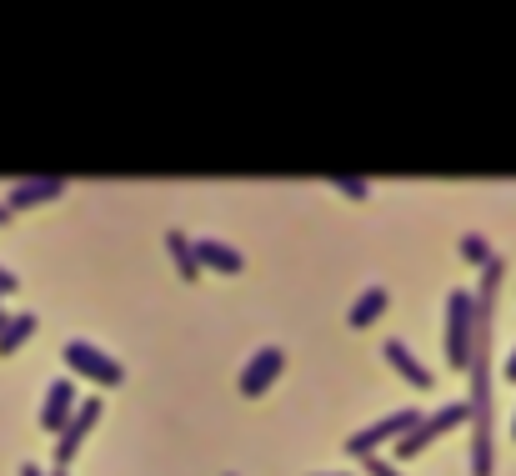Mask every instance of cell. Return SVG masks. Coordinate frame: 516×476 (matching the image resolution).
Instances as JSON below:
<instances>
[{"label": "cell", "instance_id": "6da1fadb", "mask_svg": "<svg viewBox=\"0 0 516 476\" xmlns=\"http://www.w3.org/2000/svg\"><path fill=\"white\" fill-rule=\"evenodd\" d=\"M501 281H506V256L491 251V261L481 266V286L471 291V396H466V411H471V476H491L496 471V446H491V426H496V411H491V331H496V296H501Z\"/></svg>", "mask_w": 516, "mask_h": 476}, {"label": "cell", "instance_id": "7a4b0ae2", "mask_svg": "<svg viewBox=\"0 0 516 476\" xmlns=\"http://www.w3.org/2000/svg\"><path fill=\"white\" fill-rule=\"evenodd\" d=\"M446 366L451 371L471 366V291L466 286L446 296Z\"/></svg>", "mask_w": 516, "mask_h": 476}, {"label": "cell", "instance_id": "3957f363", "mask_svg": "<svg viewBox=\"0 0 516 476\" xmlns=\"http://www.w3.org/2000/svg\"><path fill=\"white\" fill-rule=\"evenodd\" d=\"M61 361H66L76 376L96 381V386H121V381H126V366H121L116 356H106L101 346H91V341H66V346H61Z\"/></svg>", "mask_w": 516, "mask_h": 476}, {"label": "cell", "instance_id": "277c9868", "mask_svg": "<svg viewBox=\"0 0 516 476\" xmlns=\"http://www.w3.org/2000/svg\"><path fill=\"white\" fill-rule=\"evenodd\" d=\"M466 421H471L466 401H451V406L431 411L426 421H416V426H411L406 436H396V456H406V461H411V456H421V451H426V446H431L436 436H446L451 426H466Z\"/></svg>", "mask_w": 516, "mask_h": 476}, {"label": "cell", "instance_id": "5b68a950", "mask_svg": "<svg viewBox=\"0 0 516 476\" xmlns=\"http://www.w3.org/2000/svg\"><path fill=\"white\" fill-rule=\"evenodd\" d=\"M416 421H421V416H416L411 406H401V411H391V416L371 421L366 431L346 436V451H351V456H376V446H381V441H396V436H406V431H411Z\"/></svg>", "mask_w": 516, "mask_h": 476}, {"label": "cell", "instance_id": "8992f818", "mask_svg": "<svg viewBox=\"0 0 516 476\" xmlns=\"http://www.w3.org/2000/svg\"><path fill=\"white\" fill-rule=\"evenodd\" d=\"M96 421H101V401H76L71 421H66L61 436H56V466H71V456H76L81 441L96 431Z\"/></svg>", "mask_w": 516, "mask_h": 476}, {"label": "cell", "instance_id": "52a82bcc", "mask_svg": "<svg viewBox=\"0 0 516 476\" xmlns=\"http://www.w3.org/2000/svg\"><path fill=\"white\" fill-rule=\"evenodd\" d=\"M66 196V176H31V181H16L6 191V211H31V206H51Z\"/></svg>", "mask_w": 516, "mask_h": 476}, {"label": "cell", "instance_id": "ba28073f", "mask_svg": "<svg viewBox=\"0 0 516 476\" xmlns=\"http://www.w3.org/2000/svg\"><path fill=\"white\" fill-rule=\"evenodd\" d=\"M281 366H286V351H281V346H261V351L246 361V371H241V396H246V401L266 396V386H276Z\"/></svg>", "mask_w": 516, "mask_h": 476}, {"label": "cell", "instance_id": "9c48e42d", "mask_svg": "<svg viewBox=\"0 0 516 476\" xmlns=\"http://www.w3.org/2000/svg\"><path fill=\"white\" fill-rule=\"evenodd\" d=\"M71 411H76V386L61 376V381H51V391H46V401H41V431L61 436V426L71 421Z\"/></svg>", "mask_w": 516, "mask_h": 476}, {"label": "cell", "instance_id": "30bf717a", "mask_svg": "<svg viewBox=\"0 0 516 476\" xmlns=\"http://www.w3.org/2000/svg\"><path fill=\"white\" fill-rule=\"evenodd\" d=\"M381 356H386V366H396L411 386H421V391H431V386H436L431 366H421V361H416V351H411L406 341H396V336H391V341H381Z\"/></svg>", "mask_w": 516, "mask_h": 476}, {"label": "cell", "instance_id": "8fae6325", "mask_svg": "<svg viewBox=\"0 0 516 476\" xmlns=\"http://www.w3.org/2000/svg\"><path fill=\"white\" fill-rule=\"evenodd\" d=\"M196 246V261H201V271H221V276H241L246 271V261H241V251L236 246H226V241H191Z\"/></svg>", "mask_w": 516, "mask_h": 476}, {"label": "cell", "instance_id": "7c38bea8", "mask_svg": "<svg viewBox=\"0 0 516 476\" xmlns=\"http://www.w3.org/2000/svg\"><path fill=\"white\" fill-rule=\"evenodd\" d=\"M386 306H391V291H386V286H366V291L351 301L346 326H356V331H361V326H371L376 316H386Z\"/></svg>", "mask_w": 516, "mask_h": 476}, {"label": "cell", "instance_id": "4fadbf2b", "mask_svg": "<svg viewBox=\"0 0 516 476\" xmlns=\"http://www.w3.org/2000/svg\"><path fill=\"white\" fill-rule=\"evenodd\" d=\"M166 251H171V261H176V271H181V281H196V276H201V261H196V246L186 241V231H181V226H171V231H166Z\"/></svg>", "mask_w": 516, "mask_h": 476}, {"label": "cell", "instance_id": "5bb4252c", "mask_svg": "<svg viewBox=\"0 0 516 476\" xmlns=\"http://www.w3.org/2000/svg\"><path fill=\"white\" fill-rule=\"evenodd\" d=\"M31 336H36V316H31V311L11 316V321H6V331H0V356H16Z\"/></svg>", "mask_w": 516, "mask_h": 476}, {"label": "cell", "instance_id": "9a60e30c", "mask_svg": "<svg viewBox=\"0 0 516 476\" xmlns=\"http://www.w3.org/2000/svg\"><path fill=\"white\" fill-rule=\"evenodd\" d=\"M456 251H461L466 266H486V261H491V246H486V236H476V231H466V236L456 241Z\"/></svg>", "mask_w": 516, "mask_h": 476}, {"label": "cell", "instance_id": "2e32d148", "mask_svg": "<svg viewBox=\"0 0 516 476\" xmlns=\"http://www.w3.org/2000/svg\"><path fill=\"white\" fill-rule=\"evenodd\" d=\"M331 186H336L341 196H351V201H366V196H371V181H366V176H331Z\"/></svg>", "mask_w": 516, "mask_h": 476}, {"label": "cell", "instance_id": "e0dca14e", "mask_svg": "<svg viewBox=\"0 0 516 476\" xmlns=\"http://www.w3.org/2000/svg\"><path fill=\"white\" fill-rule=\"evenodd\" d=\"M366 471H371V476H401V471H396L386 456H366Z\"/></svg>", "mask_w": 516, "mask_h": 476}, {"label": "cell", "instance_id": "ac0fdd59", "mask_svg": "<svg viewBox=\"0 0 516 476\" xmlns=\"http://www.w3.org/2000/svg\"><path fill=\"white\" fill-rule=\"evenodd\" d=\"M21 281H16V271H6V266H0V296H11Z\"/></svg>", "mask_w": 516, "mask_h": 476}, {"label": "cell", "instance_id": "d6986e66", "mask_svg": "<svg viewBox=\"0 0 516 476\" xmlns=\"http://www.w3.org/2000/svg\"><path fill=\"white\" fill-rule=\"evenodd\" d=\"M506 381H516V346L506 351Z\"/></svg>", "mask_w": 516, "mask_h": 476}, {"label": "cell", "instance_id": "ffe728a7", "mask_svg": "<svg viewBox=\"0 0 516 476\" xmlns=\"http://www.w3.org/2000/svg\"><path fill=\"white\" fill-rule=\"evenodd\" d=\"M21 476H46V471H41L36 461H26V466H21Z\"/></svg>", "mask_w": 516, "mask_h": 476}, {"label": "cell", "instance_id": "44dd1931", "mask_svg": "<svg viewBox=\"0 0 516 476\" xmlns=\"http://www.w3.org/2000/svg\"><path fill=\"white\" fill-rule=\"evenodd\" d=\"M11 221H16V216L6 211V201H0V226H11Z\"/></svg>", "mask_w": 516, "mask_h": 476}, {"label": "cell", "instance_id": "7402d4cb", "mask_svg": "<svg viewBox=\"0 0 516 476\" xmlns=\"http://www.w3.org/2000/svg\"><path fill=\"white\" fill-rule=\"evenodd\" d=\"M46 476H66V466H51V471H46Z\"/></svg>", "mask_w": 516, "mask_h": 476}, {"label": "cell", "instance_id": "603a6c76", "mask_svg": "<svg viewBox=\"0 0 516 476\" xmlns=\"http://www.w3.org/2000/svg\"><path fill=\"white\" fill-rule=\"evenodd\" d=\"M6 321H11V316H6V311H0V331H6Z\"/></svg>", "mask_w": 516, "mask_h": 476}, {"label": "cell", "instance_id": "cb8c5ba5", "mask_svg": "<svg viewBox=\"0 0 516 476\" xmlns=\"http://www.w3.org/2000/svg\"><path fill=\"white\" fill-rule=\"evenodd\" d=\"M331 476H356V471H331Z\"/></svg>", "mask_w": 516, "mask_h": 476}, {"label": "cell", "instance_id": "d4e9b609", "mask_svg": "<svg viewBox=\"0 0 516 476\" xmlns=\"http://www.w3.org/2000/svg\"><path fill=\"white\" fill-rule=\"evenodd\" d=\"M511 441H516V421H511Z\"/></svg>", "mask_w": 516, "mask_h": 476}]
</instances>
